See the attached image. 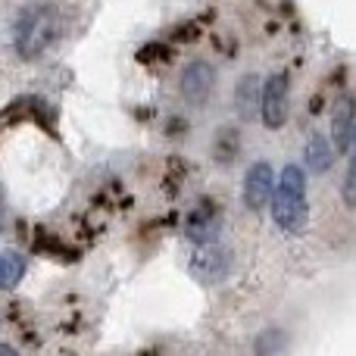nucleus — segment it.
<instances>
[{
	"label": "nucleus",
	"instance_id": "nucleus-7",
	"mask_svg": "<svg viewBox=\"0 0 356 356\" xmlns=\"http://www.w3.org/2000/svg\"><path fill=\"white\" fill-rule=\"evenodd\" d=\"M219 209H216V203H207L203 200L200 207H194V213L188 216V222H184V232H188V238L194 241V244H209V241H219Z\"/></svg>",
	"mask_w": 356,
	"mask_h": 356
},
{
	"label": "nucleus",
	"instance_id": "nucleus-3",
	"mask_svg": "<svg viewBox=\"0 0 356 356\" xmlns=\"http://www.w3.org/2000/svg\"><path fill=\"white\" fill-rule=\"evenodd\" d=\"M188 269L197 282L219 284V282H225L228 272H232V253H228L225 247H219L216 241L197 244V250L191 253V259H188Z\"/></svg>",
	"mask_w": 356,
	"mask_h": 356
},
{
	"label": "nucleus",
	"instance_id": "nucleus-5",
	"mask_svg": "<svg viewBox=\"0 0 356 356\" xmlns=\"http://www.w3.org/2000/svg\"><path fill=\"white\" fill-rule=\"evenodd\" d=\"M272 191H275V172L269 163H253L244 175V203L250 213H259L263 207H269Z\"/></svg>",
	"mask_w": 356,
	"mask_h": 356
},
{
	"label": "nucleus",
	"instance_id": "nucleus-1",
	"mask_svg": "<svg viewBox=\"0 0 356 356\" xmlns=\"http://www.w3.org/2000/svg\"><path fill=\"white\" fill-rule=\"evenodd\" d=\"M272 219L282 232L300 234L309 222V203H307V172L300 166H284L282 178H275L272 191Z\"/></svg>",
	"mask_w": 356,
	"mask_h": 356
},
{
	"label": "nucleus",
	"instance_id": "nucleus-12",
	"mask_svg": "<svg viewBox=\"0 0 356 356\" xmlns=\"http://www.w3.org/2000/svg\"><path fill=\"white\" fill-rule=\"evenodd\" d=\"M344 200H347V203H356V160H353L350 172H347V184H344Z\"/></svg>",
	"mask_w": 356,
	"mask_h": 356
},
{
	"label": "nucleus",
	"instance_id": "nucleus-10",
	"mask_svg": "<svg viewBox=\"0 0 356 356\" xmlns=\"http://www.w3.org/2000/svg\"><path fill=\"white\" fill-rule=\"evenodd\" d=\"M303 156H307V166L313 169V172H328L334 163V150L332 144L325 141L322 135H313L307 141V150H303Z\"/></svg>",
	"mask_w": 356,
	"mask_h": 356
},
{
	"label": "nucleus",
	"instance_id": "nucleus-6",
	"mask_svg": "<svg viewBox=\"0 0 356 356\" xmlns=\"http://www.w3.org/2000/svg\"><path fill=\"white\" fill-rule=\"evenodd\" d=\"M216 88V72L209 63H191L188 69L181 72V97L188 100L191 106H203L209 100Z\"/></svg>",
	"mask_w": 356,
	"mask_h": 356
},
{
	"label": "nucleus",
	"instance_id": "nucleus-2",
	"mask_svg": "<svg viewBox=\"0 0 356 356\" xmlns=\"http://www.w3.org/2000/svg\"><path fill=\"white\" fill-rule=\"evenodd\" d=\"M63 29V19H60V10L54 3H31L19 13L16 19V50L19 56L31 60L38 56L41 50H47L50 44L56 41Z\"/></svg>",
	"mask_w": 356,
	"mask_h": 356
},
{
	"label": "nucleus",
	"instance_id": "nucleus-4",
	"mask_svg": "<svg viewBox=\"0 0 356 356\" xmlns=\"http://www.w3.org/2000/svg\"><path fill=\"white\" fill-rule=\"evenodd\" d=\"M288 110H291V85L288 75L275 72L266 79L263 91H259V116L269 129H282L288 122Z\"/></svg>",
	"mask_w": 356,
	"mask_h": 356
},
{
	"label": "nucleus",
	"instance_id": "nucleus-9",
	"mask_svg": "<svg viewBox=\"0 0 356 356\" xmlns=\"http://www.w3.org/2000/svg\"><path fill=\"white\" fill-rule=\"evenodd\" d=\"M259 91H263V81L259 75H244L234 88V106H238L241 119H253L259 113Z\"/></svg>",
	"mask_w": 356,
	"mask_h": 356
},
{
	"label": "nucleus",
	"instance_id": "nucleus-13",
	"mask_svg": "<svg viewBox=\"0 0 356 356\" xmlns=\"http://www.w3.org/2000/svg\"><path fill=\"white\" fill-rule=\"evenodd\" d=\"M6 225V197H3V184H0V232Z\"/></svg>",
	"mask_w": 356,
	"mask_h": 356
},
{
	"label": "nucleus",
	"instance_id": "nucleus-8",
	"mask_svg": "<svg viewBox=\"0 0 356 356\" xmlns=\"http://www.w3.org/2000/svg\"><path fill=\"white\" fill-rule=\"evenodd\" d=\"M353 119H356V106L353 97H341L338 106H334V116H332V138H334V147L338 154H344L350 147V138H353Z\"/></svg>",
	"mask_w": 356,
	"mask_h": 356
},
{
	"label": "nucleus",
	"instance_id": "nucleus-11",
	"mask_svg": "<svg viewBox=\"0 0 356 356\" xmlns=\"http://www.w3.org/2000/svg\"><path fill=\"white\" fill-rule=\"evenodd\" d=\"M25 275V259L19 253H0V288H16Z\"/></svg>",
	"mask_w": 356,
	"mask_h": 356
}]
</instances>
